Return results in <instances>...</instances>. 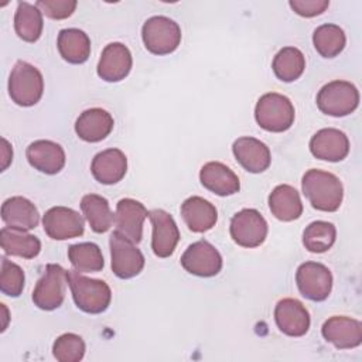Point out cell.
I'll return each instance as SVG.
<instances>
[{
    "label": "cell",
    "mask_w": 362,
    "mask_h": 362,
    "mask_svg": "<svg viewBox=\"0 0 362 362\" xmlns=\"http://www.w3.org/2000/svg\"><path fill=\"white\" fill-rule=\"evenodd\" d=\"M144 47L156 55L174 52L181 42L180 25L164 16H154L146 20L141 28Z\"/></svg>",
    "instance_id": "cell-5"
},
{
    "label": "cell",
    "mask_w": 362,
    "mask_h": 362,
    "mask_svg": "<svg viewBox=\"0 0 362 362\" xmlns=\"http://www.w3.org/2000/svg\"><path fill=\"white\" fill-rule=\"evenodd\" d=\"M68 283V272L59 264H47L42 276L38 279L34 291V304L45 311L61 307L65 297V286Z\"/></svg>",
    "instance_id": "cell-7"
},
{
    "label": "cell",
    "mask_w": 362,
    "mask_h": 362,
    "mask_svg": "<svg viewBox=\"0 0 362 362\" xmlns=\"http://www.w3.org/2000/svg\"><path fill=\"white\" fill-rule=\"evenodd\" d=\"M296 283L305 298L324 301L332 288V274L329 269L321 263L305 262L297 269Z\"/></svg>",
    "instance_id": "cell-10"
},
{
    "label": "cell",
    "mask_w": 362,
    "mask_h": 362,
    "mask_svg": "<svg viewBox=\"0 0 362 362\" xmlns=\"http://www.w3.org/2000/svg\"><path fill=\"white\" fill-rule=\"evenodd\" d=\"M273 72L283 82L298 79L305 68V58L298 48L284 47L273 59Z\"/></svg>",
    "instance_id": "cell-31"
},
{
    "label": "cell",
    "mask_w": 362,
    "mask_h": 362,
    "mask_svg": "<svg viewBox=\"0 0 362 362\" xmlns=\"http://www.w3.org/2000/svg\"><path fill=\"white\" fill-rule=\"evenodd\" d=\"M321 334L335 348L351 349L362 342V324L355 318L335 315L324 322Z\"/></svg>",
    "instance_id": "cell-15"
},
{
    "label": "cell",
    "mask_w": 362,
    "mask_h": 362,
    "mask_svg": "<svg viewBox=\"0 0 362 362\" xmlns=\"http://www.w3.org/2000/svg\"><path fill=\"white\" fill-rule=\"evenodd\" d=\"M35 6L47 17L52 20H62L72 16L78 3L75 0H38Z\"/></svg>",
    "instance_id": "cell-37"
},
{
    "label": "cell",
    "mask_w": 362,
    "mask_h": 362,
    "mask_svg": "<svg viewBox=\"0 0 362 362\" xmlns=\"http://www.w3.org/2000/svg\"><path fill=\"white\" fill-rule=\"evenodd\" d=\"M313 42L317 52L324 58L339 55L345 47L346 38L344 30L337 24H322L315 28Z\"/></svg>",
    "instance_id": "cell-32"
},
{
    "label": "cell",
    "mask_w": 362,
    "mask_h": 362,
    "mask_svg": "<svg viewBox=\"0 0 362 362\" xmlns=\"http://www.w3.org/2000/svg\"><path fill=\"white\" fill-rule=\"evenodd\" d=\"M147 216L148 212L141 202L132 198H123L116 205V230L133 243H139L143 238V223Z\"/></svg>",
    "instance_id": "cell-14"
},
{
    "label": "cell",
    "mask_w": 362,
    "mask_h": 362,
    "mask_svg": "<svg viewBox=\"0 0 362 362\" xmlns=\"http://www.w3.org/2000/svg\"><path fill=\"white\" fill-rule=\"evenodd\" d=\"M52 354L59 362H78L85 355V342L76 334H62L55 339Z\"/></svg>",
    "instance_id": "cell-35"
},
{
    "label": "cell",
    "mask_w": 362,
    "mask_h": 362,
    "mask_svg": "<svg viewBox=\"0 0 362 362\" xmlns=\"http://www.w3.org/2000/svg\"><path fill=\"white\" fill-rule=\"evenodd\" d=\"M201 184L219 197L233 195L240 189L238 175L219 161H209L199 171Z\"/></svg>",
    "instance_id": "cell-23"
},
{
    "label": "cell",
    "mask_w": 362,
    "mask_h": 362,
    "mask_svg": "<svg viewBox=\"0 0 362 362\" xmlns=\"http://www.w3.org/2000/svg\"><path fill=\"white\" fill-rule=\"evenodd\" d=\"M310 151L314 157L331 163L344 160L349 153V140L338 129H321L310 140Z\"/></svg>",
    "instance_id": "cell-16"
},
{
    "label": "cell",
    "mask_w": 362,
    "mask_h": 362,
    "mask_svg": "<svg viewBox=\"0 0 362 362\" xmlns=\"http://www.w3.org/2000/svg\"><path fill=\"white\" fill-rule=\"evenodd\" d=\"M181 266L194 276L212 277L222 269V256L208 240H198L182 253Z\"/></svg>",
    "instance_id": "cell-11"
},
{
    "label": "cell",
    "mask_w": 362,
    "mask_h": 362,
    "mask_svg": "<svg viewBox=\"0 0 362 362\" xmlns=\"http://www.w3.org/2000/svg\"><path fill=\"white\" fill-rule=\"evenodd\" d=\"M113 117L100 107H92L79 115L75 122V132L79 139L96 143L106 139L113 129Z\"/></svg>",
    "instance_id": "cell-22"
},
{
    "label": "cell",
    "mask_w": 362,
    "mask_h": 362,
    "mask_svg": "<svg viewBox=\"0 0 362 362\" xmlns=\"http://www.w3.org/2000/svg\"><path fill=\"white\" fill-rule=\"evenodd\" d=\"M236 161L249 173L257 174L269 168L272 156L269 147L255 137H239L232 146Z\"/></svg>",
    "instance_id": "cell-19"
},
{
    "label": "cell",
    "mask_w": 362,
    "mask_h": 362,
    "mask_svg": "<svg viewBox=\"0 0 362 362\" xmlns=\"http://www.w3.org/2000/svg\"><path fill=\"white\" fill-rule=\"evenodd\" d=\"M294 106L284 95L270 92L260 96L255 107V119L257 124L273 133L286 132L294 123Z\"/></svg>",
    "instance_id": "cell-3"
},
{
    "label": "cell",
    "mask_w": 362,
    "mask_h": 362,
    "mask_svg": "<svg viewBox=\"0 0 362 362\" xmlns=\"http://www.w3.org/2000/svg\"><path fill=\"white\" fill-rule=\"evenodd\" d=\"M44 92L41 72L25 61H17L8 78V95L20 106L35 105Z\"/></svg>",
    "instance_id": "cell-4"
},
{
    "label": "cell",
    "mask_w": 362,
    "mask_h": 362,
    "mask_svg": "<svg viewBox=\"0 0 362 362\" xmlns=\"http://www.w3.org/2000/svg\"><path fill=\"white\" fill-rule=\"evenodd\" d=\"M153 225L151 249L158 257H168L180 240V230L173 216L163 209H153L148 212Z\"/></svg>",
    "instance_id": "cell-13"
},
{
    "label": "cell",
    "mask_w": 362,
    "mask_h": 362,
    "mask_svg": "<svg viewBox=\"0 0 362 362\" xmlns=\"http://www.w3.org/2000/svg\"><path fill=\"white\" fill-rule=\"evenodd\" d=\"M132 64L129 48L122 42H110L102 51L98 75L106 82H119L129 75Z\"/></svg>",
    "instance_id": "cell-17"
},
{
    "label": "cell",
    "mask_w": 362,
    "mask_h": 362,
    "mask_svg": "<svg viewBox=\"0 0 362 362\" xmlns=\"http://www.w3.org/2000/svg\"><path fill=\"white\" fill-rule=\"evenodd\" d=\"M1 219L8 228L30 230L40 222V214L35 205L24 197H11L1 205Z\"/></svg>",
    "instance_id": "cell-24"
},
{
    "label": "cell",
    "mask_w": 362,
    "mask_h": 362,
    "mask_svg": "<svg viewBox=\"0 0 362 362\" xmlns=\"http://www.w3.org/2000/svg\"><path fill=\"white\" fill-rule=\"evenodd\" d=\"M112 270L119 279H132L144 267V256L130 239L115 230L109 238Z\"/></svg>",
    "instance_id": "cell-8"
},
{
    "label": "cell",
    "mask_w": 362,
    "mask_h": 362,
    "mask_svg": "<svg viewBox=\"0 0 362 362\" xmlns=\"http://www.w3.org/2000/svg\"><path fill=\"white\" fill-rule=\"evenodd\" d=\"M337 229L331 222L314 221L303 232V243L313 253H324L334 245Z\"/></svg>",
    "instance_id": "cell-34"
},
{
    "label": "cell",
    "mask_w": 362,
    "mask_h": 362,
    "mask_svg": "<svg viewBox=\"0 0 362 362\" xmlns=\"http://www.w3.org/2000/svg\"><path fill=\"white\" fill-rule=\"evenodd\" d=\"M68 259L75 267V270L81 273L100 272L105 266L99 246L92 242H83L69 246Z\"/></svg>",
    "instance_id": "cell-33"
},
{
    "label": "cell",
    "mask_w": 362,
    "mask_h": 362,
    "mask_svg": "<svg viewBox=\"0 0 362 362\" xmlns=\"http://www.w3.org/2000/svg\"><path fill=\"white\" fill-rule=\"evenodd\" d=\"M269 206L272 214L283 222L294 221L303 214V204L298 191L287 184L277 185L270 192Z\"/></svg>",
    "instance_id": "cell-26"
},
{
    "label": "cell",
    "mask_w": 362,
    "mask_h": 362,
    "mask_svg": "<svg viewBox=\"0 0 362 362\" xmlns=\"http://www.w3.org/2000/svg\"><path fill=\"white\" fill-rule=\"evenodd\" d=\"M303 194L313 208L324 212H334L341 206L344 187L339 178L321 170H308L301 181Z\"/></svg>",
    "instance_id": "cell-1"
},
{
    "label": "cell",
    "mask_w": 362,
    "mask_h": 362,
    "mask_svg": "<svg viewBox=\"0 0 362 362\" xmlns=\"http://www.w3.org/2000/svg\"><path fill=\"white\" fill-rule=\"evenodd\" d=\"M274 320L279 329L288 337H301L310 328V314L296 298H283L274 308Z\"/></svg>",
    "instance_id": "cell-18"
},
{
    "label": "cell",
    "mask_w": 362,
    "mask_h": 362,
    "mask_svg": "<svg viewBox=\"0 0 362 362\" xmlns=\"http://www.w3.org/2000/svg\"><path fill=\"white\" fill-rule=\"evenodd\" d=\"M13 158V150L6 139H1V171L7 168V165L11 163Z\"/></svg>",
    "instance_id": "cell-39"
},
{
    "label": "cell",
    "mask_w": 362,
    "mask_h": 362,
    "mask_svg": "<svg viewBox=\"0 0 362 362\" xmlns=\"http://www.w3.org/2000/svg\"><path fill=\"white\" fill-rule=\"evenodd\" d=\"M81 209L90 229L96 233L107 232L115 222V215L110 211L106 198L98 194H86L81 199Z\"/></svg>",
    "instance_id": "cell-29"
},
{
    "label": "cell",
    "mask_w": 362,
    "mask_h": 362,
    "mask_svg": "<svg viewBox=\"0 0 362 362\" xmlns=\"http://www.w3.org/2000/svg\"><path fill=\"white\" fill-rule=\"evenodd\" d=\"M359 105V92L356 86L348 81H332L324 85L317 95L318 109L335 117L352 113Z\"/></svg>",
    "instance_id": "cell-6"
},
{
    "label": "cell",
    "mask_w": 362,
    "mask_h": 362,
    "mask_svg": "<svg viewBox=\"0 0 362 362\" xmlns=\"http://www.w3.org/2000/svg\"><path fill=\"white\" fill-rule=\"evenodd\" d=\"M230 236L242 247H257L267 236V222L256 209L246 208L230 219Z\"/></svg>",
    "instance_id": "cell-9"
},
{
    "label": "cell",
    "mask_w": 362,
    "mask_h": 362,
    "mask_svg": "<svg viewBox=\"0 0 362 362\" xmlns=\"http://www.w3.org/2000/svg\"><path fill=\"white\" fill-rule=\"evenodd\" d=\"M57 45L61 57L69 64H83L90 55V40L79 28L61 30Z\"/></svg>",
    "instance_id": "cell-27"
},
{
    "label": "cell",
    "mask_w": 362,
    "mask_h": 362,
    "mask_svg": "<svg viewBox=\"0 0 362 362\" xmlns=\"http://www.w3.org/2000/svg\"><path fill=\"white\" fill-rule=\"evenodd\" d=\"M181 216L188 229L197 233L212 229L218 221L216 208L201 197H189L181 205Z\"/></svg>",
    "instance_id": "cell-25"
},
{
    "label": "cell",
    "mask_w": 362,
    "mask_h": 362,
    "mask_svg": "<svg viewBox=\"0 0 362 362\" xmlns=\"http://www.w3.org/2000/svg\"><path fill=\"white\" fill-rule=\"evenodd\" d=\"M0 243L4 253L24 259H33L41 250V242L37 236L8 226L0 230Z\"/></svg>",
    "instance_id": "cell-28"
},
{
    "label": "cell",
    "mask_w": 362,
    "mask_h": 362,
    "mask_svg": "<svg viewBox=\"0 0 362 362\" xmlns=\"http://www.w3.org/2000/svg\"><path fill=\"white\" fill-rule=\"evenodd\" d=\"M28 163L44 174H57L65 165L64 148L51 140H37L27 147Z\"/></svg>",
    "instance_id": "cell-20"
},
{
    "label": "cell",
    "mask_w": 362,
    "mask_h": 362,
    "mask_svg": "<svg viewBox=\"0 0 362 362\" xmlns=\"http://www.w3.org/2000/svg\"><path fill=\"white\" fill-rule=\"evenodd\" d=\"M24 288V272L23 269L8 260L7 257H1V269H0V290L3 294L8 297H18Z\"/></svg>",
    "instance_id": "cell-36"
},
{
    "label": "cell",
    "mask_w": 362,
    "mask_h": 362,
    "mask_svg": "<svg viewBox=\"0 0 362 362\" xmlns=\"http://www.w3.org/2000/svg\"><path fill=\"white\" fill-rule=\"evenodd\" d=\"M42 13L41 10L27 1H18L16 16H14V28L17 35L27 42H35L42 33Z\"/></svg>",
    "instance_id": "cell-30"
},
{
    "label": "cell",
    "mask_w": 362,
    "mask_h": 362,
    "mask_svg": "<svg viewBox=\"0 0 362 362\" xmlns=\"http://www.w3.org/2000/svg\"><path fill=\"white\" fill-rule=\"evenodd\" d=\"M92 175L105 185L119 182L127 171V158L119 148H107L98 153L90 164Z\"/></svg>",
    "instance_id": "cell-21"
},
{
    "label": "cell",
    "mask_w": 362,
    "mask_h": 362,
    "mask_svg": "<svg viewBox=\"0 0 362 362\" xmlns=\"http://www.w3.org/2000/svg\"><path fill=\"white\" fill-rule=\"evenodd\" d=\"M68 284L76 307L83 313L100 314L109 307L112 291L103 280L89 279L78 270H69Z\"/></svg>",
    "instance_id": "cell-2"
},
{
    "label": "cell",
    "mask_w": 362,
    "mask_h": 362,
    "mask_svg": "<svg viewBox=\"0 0 362 362\" xmlns=\"http://www.w3.org/2000/svg\"><path fill=\"white\" fill-rule=\"evenodd\" d=\"M45 233L54 240H66L83 233V218L66 206H52L42 218Z\"/></svg>",
    "instance_id": "cell-12"
},
{
    "label": "cell",
    "mask_w": 362,
    "mask_h": 362,
    "mask_svg": "<svg viewBox=\"0 0 362 362\" xmlns=\"http://www.w3.org/2000/svg\"><path fill=\"white\" fill-rule=\"evenodd\" d=\"M290 7L301 17H314L327 10L328 0H290Z\"/></svg>",
    "instance_id": "cell-38"
}]
</instances>
